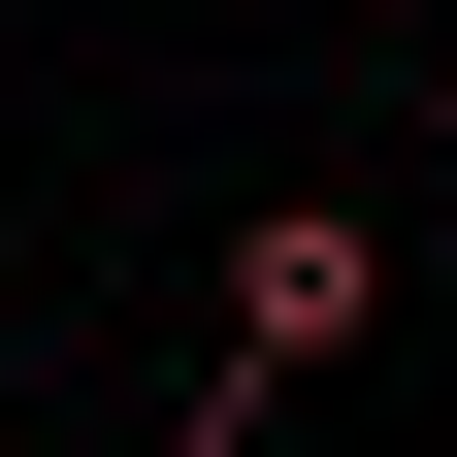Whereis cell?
I'll list each match as a JSON object with an SVG mask.
<instances>
[{
  "instance_id": "1",
  "label": "cell",
  "mask_w": 457,
  "mask_h": 457,
  "mask_svg": "<svg viewBox=\"0 0 457 457\" xmlns=\"http://www.w3.org/2000/svg\"><path fill=\"white\" fill-rule=\"evenodd\" d=\"M360 327H392V228L360 196H262V228H228V425H262L295 360H360Z\"/></svg>"
},
{
  "instance_id": "2",
  "label": "cell",
  "mask_w": 457,
  "mask_h": 457,
  "mask_svg": "<svg viewBox=\"0 0 457 457\" xmlns=\"http://www.w3.org/2000/svg\"><path fill=\"white\" fill-rule=\"evenodd\" d=\"M196 457H228V425H196Z\"/></svg>"
}]
</instances>
